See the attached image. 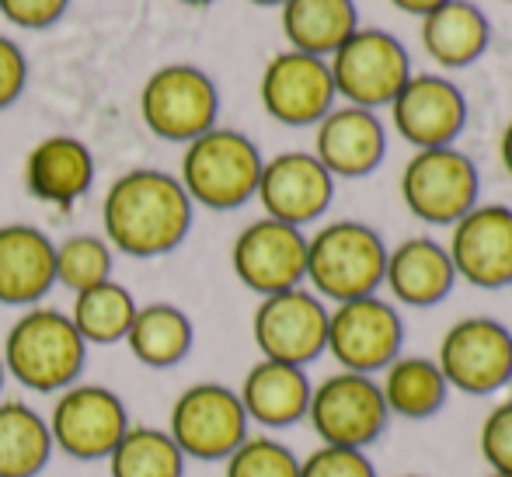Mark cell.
Returning <instances> with one entry per match:
<instances>
[{
  "label": "cell",
  "mask_w": 512,
  "mask_h": 477,
  "mask_svg": "<svg viewBox=\"0 0 512 477\" xmlns=\"http://www.w3.org/2000/svg\"><path fill=\"white\" fill-rule=\"evenodd\" d=\"M192 199L168 171L136 168L115 178L102 202L105 241L129 258L175 251L192 230Z\"/></svg>",
  "instance_id": "6da1fadb"
},
{
  "label": "cell",
  "mask_w": 512,
  "mask_h": 477,
  "mask_svg": "<svg viewBox=\"0 0 512 477\" xmlns=\"http://www.w3.org/2000/svg\"><path fill=\"white\" fill-rule=\"evenodd\" d=\"M0 363L7 377L32 394H60L81 380L88 342L77 335L70 314L56 307H28L7 328Z\"/></svg>",
  "instance_id": "7a4b0ae2"
},
{
  "label": "cell",
  "mask_w": 512,
  "mask_h": 477,
  "mask_svg": "<svg viewBox=\"0 0 512 477\" xmlns=\"http://www.w3.org/2000/svg\"><path fill=\"white\" fill-rule=\"evenodd\" d=\"M387 244L380 230L359 220L324 223L314 237H307V283L321 300L345 303L359 296H373L384 286Z\"/></svg>",
  "instance_id": "3957f363"
},
{
  "label": "cell",
  "mask_w": 512,
  "mask_h": 477,
  "mask_svg": "<svg viewBox=\"0 0 512 477\" xmlns=\"http://www.w3.org/2000/svg\"><path fill=\"white\" fill-rule=\"evenodd\" d=\"M262 164L265 157L251 136L213 126L209 133L185 143L178 182L192 199V206L227 213V209H241L244 202L255 199Z\"/></svg>",
  "instance_id": "277c9868"
},
{
  "label": "cell",
  "mask_w": 512,
  "mask_h": 477,
  "mask_svg": "<svg viewBox=\"0 0 512 477\" xmlns=\"http://www.w3.org/2000/svg\"><path fill=\"white\" fill-rule=\"evenodd\" d=\"M164 429L185 453V460H199V464H223L251 436V422L244 415L237 387H227L220 380L189 383L171 404Z\"/></svg>",
  "instance_id": "5b68a950"
},
{
  "label": "cell",
  "mask_w": 512,
  "mask_h": 477,
  "mask_svg": "<svg viewBox=\"0 0 512 477\" xmlns=\"http://www.w3.org/2000/svg\"><path fill=\"white\" fill-rule=\"evenodd\" d=\"M307 425L321 446L370 450L391 425V411H387L377 377L335 370L310 390Z\"/></svg>",
  "instance_id": "8992f818"
},
{
  "label": "cell",
  "mask_w": 512,
  "mask_h": 477,
  "mask_svg": "<svg viewBox=\"0 0 512 477\" xmlns=\"http://www.w3.org/2000/svg\"><path fill=\"white\" fill-rule=\"evenodd\" d=\"M338 370L380 377L405 352V317L380 293L335 303L328 310V345Z\"/></svg>",
  "instance_id": "52a82bcc"
},
{
  "label": "cell",
  "mask_w": 512,
  "mask_h": 477,
  "mask_svg": "<svg viewBox=\"0 0 512 477\" xmlns=\"http://www.w3.org/2000/svg\"><path fill=\"white\" fill-rule=\"evenodd\" d=\"M401 199L415 220L453 227L481 199L478 164L457 147L415 150L401 171Z\"/></svg>",
  "instance_id": "ba28073f"
},
{
  "label": "cell",
  "mask_w": 512,
  "mask_h": 477,
  "mask_svg": "<svg viewBox=\"0 0 512 477\" xmlns=\"http://www.w3.org/2000/svg\"><path fill=\"white\" fill-rule=\"evenodd\" d=\"M436 366L450 390L467 397H492L512 383V331L495 317H460L439 338Z\"/></svg>",
  "instance_id": "9c48e42d"
},
{
  "label": "cell",
  "mask_w": 512,
  "mask_h": 477,
  "mask_svg": "<svg viewBox=\"0 0 512 477\" xmlns=\"http://www.w3.org/2000/svg\"><path fill=\"white\" fill-rule=\"evenodd\" d=\"M49 436H53V450L63 453L70 460H108V453L115 450L129 422V411L122 404V397L105 383H70L67 390H60L46 415Z\"/></svg>",
  "instance_id": "30bf717a"
},
{
  "label": "cell",
  "mask_w": 512,
  "mask_h": 477,
  "mask_svg": "<svg viewBox=\"0 0 512 477\" xmlns=\"http://www.w3.org/2000/svg\"><path fill=\"white\" fill-rule=\"evenodd\" d=\"M335 95L356 108L391 105L394 95L408 84L411 56L398 35L384 28H356L328 60Z\"/></svg>",
  "instance_id": "8fae6325"
},
{
  "label": "cell",
  "mask_w": 512,
  "mask_h": 477,
  "mask_svg": "<svg viewBox=\"0 0 512 477\" xmlns=\"http://www.w3.org/2000/svg\"><path fill=\"white\" fill-rule=\"evenodd\" d=\"M140 115L154 136L168 143H192L209 133L220 115V91L199 67L171 63L150 74L140 91Z\"/></svg>",
  "instance_id": "7c38bea8"
},
{
  "label": "cell",
  "mask_w": 512,
  "mask_h": 477,
  "mask_svg": "<svg viewBox=\"0 0 512 477\" xmlns=\"http://www.w3.org/2000/svg\"><path fill=\"white\" fill-rule=\"evenodd\" d=\"M328 310V303L304 286L262 296L251 317L258 356L307 370L324 356V345H328Z\"/></svg>",
  "instance_id": "4fadbf2b"
},
{
  "label": "cell",
  "mask_w": 512,
  "mask_h": 477,
  "mask_svg": "<svg viewBox=\"0 0 512 477\" xmlns=\"http://www.w3.org/2000/svg\"><path fill=\"white\" fill-rule=\"evenodd\" d=\"M230 265L241 286L258 296L297 289L307 283V234L300 227L262 216L234 237Z\"/></svg>",
  "instance_id": "5bb4252c"
},
{
  "label": "cell",
  "mask_w": 512,
  "mask_h": 477,
  "mask_svg": "<svg viewBox=\"0 0 512 477\" xmlns=\"http://www.w3.org/2000/svg\"><path fill=\"white\" fill-rule=\"evenodd\" d=\"M450 230L446 251L457 279L478 289L512 286V206L478 202Z\"/></svg>",
  "instance_id": "9a60e30c"
},
{
  "label": "cell",
  "mask_w": 512,
  "mask_h": 477,
  "mask_svg": "<svg viewBox=\"0 0 512 477\" xmlns=\"http://www.w3.org/2000/svg\"><path fill=\"white\" fill-rule=\"evenodd\" d=\"M387 108L401 140H408L415 150L453 147L467 129L464 91L443 74H411Z\"/></svg>",
  "instance_id": "2e32d148"
},
{
  "label": "cell",
  "mask_w": 512,
  "mask_h": 477,
  "mask_svg": "<svg viewBox=\"0 0 512 477\" xmlns=\"http://www.w3.org/2000/svg\"><path fill=\"white\" fill-rule=\"evenodd\" d=\"M262 108L283 126H317L335 108V81L321 56L297 49L272 56L262 74Z\"/></svg>",
  "instance_id": "e0dca14e"
},
{
  "label": "cell",
  "mask_w": 512,
  "mask_h": 477,
  "mask_svg": "<svg viewBox=\"0 0 512 477\" xmlns=\"http://www.w3.org/2000/svg\"><path fill=\"white\" fill-rule=\"evenodd\" d=\"M258 202L265 216L304 230L317 216L328 213L335 199V178L307 150H286L262 164L258 178Z\"/></svg>",
  "instance_id": "ac0fdd59"
},
{
  "label": "cell",
  "mask_w": 512,
  "mask_h": 477,
  "mask_svg": "<svg viewBox=\"0 0 512 477\" xmlns=\"http://www.w3.org/2000/svg\"><path fill=\"white\" fill-rule=\"evenodd\" d=\"M314 157L331 178H366L387 157V126L377 112L356 105L331 108L314 133Z\"/></svg>",
  "instance_id": "d6986e66"
},
{
  "label": "cell",
  "mask_w": 512,
  "mask_h": 477,
  "mask_svg": "<svg viewBox=\"0 0 512 477\" xmlns=\"http://www.w3.org/2000/svg\"><path fill=\"white\" fill-rule=\"evenodd\" d=\"M314 380L307 377L304 366L276 363V359H258L244 373L237 397L244 404V415L251 425L265 432L290 429V425L307 422V404Z\"/></svg>",
  "instance_id": "ffe728a7"
},
{
  "label": "cell",
  "mask_w": 512,
  "mask_h": 477,
  "mask_svg": "<svg viewBox=\"0 0 512 477\" xmlns=\"http://www.w3.org/2000/svg\"><path fill=\"white\" fill-rule=\"evenodd\" d=\"M56 286V244L32 223L0 227V303L35 307Z\"/></svg>",
  "instance_id": "44dd1931"
},
{
  "label": "cell",
  "mask_w": 512,
  "mask_h": 477,
  "mask_svg": "<svg viewBox=\"0 0 512 477\" xmlns=\"http://www.w3.org/2000/svg\"><path fill=\"white\" fill-rule=\"evenodd\" d=\"M384 286L401 307H436L457 286V269H453L446 244L432 237H408L387 251Z\"/></svg>",
  "instance_id": "7402d4cb"
},
{
  "label": "cell",
  "mask_w": 512,
  "mask_h": 477,
  "mask_svg": "<svg viewBox=\"0 0 512 477\" xmlns=\"http://www.w3.org/2000/svg\"><path fill=\"white\" fill-rule=\"evenodd\" d=\"M95 182V157L77 136H46L25 161V185L39 202L74 206Z\"/></svg>",
  "instance_id": "603a6c76"
},
{
  "label": "cell",
  "mask_w": 512,
  "mask_h": 477,
  "mask_svg": "<svg viewBox=\"0 0 512 477\" xmlns=\"http://www.w3.org/2000/svg\"><path fill=\"white\" fill-rule=\"evenodd\" d=\"M422 46L439 67L464 70L492 46V21L471 0H446L422 18Z\"/></svg>",
  "instance_id": "cb8c5ba5"
},
{
  "label": "cell",
  "mask_w": 512,
  "mask_h": 477,
  "mask_svg": "<svg viewBox=\"0 0 512 477\" xmlns=\"http://www.w3.org/2000/svg\"><path fill=\"white\" fill-rule=\"evenodd\" d=\"M380 394L387 401L391 418H408V422H425L436 418L450 401V383L432 356H411L401 352L391 366L377 377Z\"/></svg>",
  "instance_id": "d4e9b609"
},
{
  "label": "cell",
  "mask_w": 512,
  "mask_h": 477,
  "mask_svg": "<svg viewBox=\"0 0 512 477\" xmlns=\"http://www.w3.org/2000/svg\"><path fill=\"white\" fill-rule=\"evenodd\" d=\"M122 345L133 352L136 363L150 366V370H171L182 359H189L192 345H196V328H192L189 314L175 303H147V307H136Z\"/></svg>",
  "instance_id": "484cf974"
},
{
  "label": "cell",
  "mask_w": 512,
  "mask_h": 477,
  "mask_svg": "<svg viewBox=\"0 0 512 477\" xmlns=\"http://www.w3.org/2000/svg\"><path fill=\"white\" fill-rule=\"evenodd\" d=\"M53 453L46 415L18 397H0V477H39Z\"/></svg>",
  "instance_id": "4316f807"
},
{
  "label": "cell",
  "mask_w": 512,
  "mask_h": 477,
  "mask_svg": "<svg viewBox=\"0 0 512 477\" xmlns=\"http://www.w3.org/2000/svg\"><path fill=\"white\" fill-rule=\"evenodd\" d=\"M356 28V0H286L283 4V32L297 53L328 60Z\"/></svg>",
  "instance_id": "83f0119b"
},
{
  "label": "cell",
  "mask_w": 512,
  "mask_h": 477,
  "mask_svg": "<svg viewBox=\"0 0 512 477\" xmlns=\"http://www.w3.org/2000/svg\"><path fill=\"white\" fill-rule=\"evenodd\" d=\"M108 477H185V453L161 425H129L108 453Z\"/></svg>",
  "instance_id": "f1b7e54d"
},
{
  "label": "cell",
  "mask_w": 512,
  "mask_h": 477,
  "mask_svg": "<svg viewBox=\"0 0 512 477\" xmlns=\"http://www.w3.org/2000/svg\"><path fill=\"white\" fill-rule=\"evenodd\" d=\"M136 317V300L122 283L108 279L84 293H74V307H70V321H74L77 335L91 345H115L126 342V331Z\"/></svg>",
  "instance_id": "f546056e"
},
{
  "label": "cell",
  "mask_w": 512,
  "mask_h": 477,
  "mask_svg": "<svg viewBox=\"0 0 512 477\" xmlns=\"http://www.w3.org/2000/svg\"><path fill=\"white\" fill-rule=\"evenodd\" d=\"M108 279H112V244L105 237L74 234L56 244V286L84 293Z\"/></svg>",
  "instance_id": "4dcf8cb0"
},
{
  "label": "cell",
  "mask_w": 512,
  "mask_h": 477,
  "mask_svg": "<svg viewBox=\"0 0 512 477\" xmlns=\"http://www.w3.org/2000/svg\"><path fill=\"white\" fill-rule=\"evenodd\" d=\"M223 477H300V457L272 432H251L223 460Z\"/></svg>",
  "instance_id": "1f68e13d"
},
{
  "label": "cell",
  "mask_w": 512,
  "mask_h": 477,
  "mask_svg": "<svg viewBox=\"0 0 512 477\" xmlns=\"http://www.w3.org/2000/svg\"><path fill=\"white\" fill-rule=\"evenodd\" d=\"M478 453L488 471L512 474V397H502L488 408L478 429Z\"/></svg>",
  "instance_id": "d6a6232c"
},
{
  "label": "cell",
  "mask_w": 512,
  "mask_h": 477,
  "mask_svg": "<svg viewBox=\"0 0 512 477\" xmlns=\"http://www.w3.org/2000/svg\"><path fill=\"white\" fill-rule=\"evenodd\" d=\"M300 477H380L370 450H345V446H321L300 457Z\"/></svg>",
  "instance_id": "836d02e7"
},
{
  "label": "cell",
  "mask_w": 512,
  "mask_h": 477,
  "mask_svg": "<svg viewBox=\"0 0 512 477\" xmlns=\"http://www.w3.org/2000/svg\"><path fill=\"white\" fill-rule=\"evenodd\" d=\"M67 11V0H0V14L18 28H46Z\"/></svg>",
  "instance_id": "e575fe53"
},
{
  "label": "cell",
  "mask_w": 512,
  "mask_h": 477,
  "mask_svg": "<svg viewBox=\"0 0 512 477\" xmlns=\"http://www.w3.org/2000/svg\"><path fill=\"white\" fill-rule=\"evenodd\" d=\"M28 84V60L11 39L0 35V108L14 105Z\"/></svg>",
  "instance_id": "d590c367"
},
{
  "label": "cell",
  "mask_w": 512,
  "mask_h": 477,
  "mask_svg": "<svg viewBox=\"0 0 512 477\" xmlns=\"http://www.w3.org/2000/svg\"><path fill=\"white\" fill-rule=\"evenodd\" d=\"M398 11H405V14H418V18H425L429 11H436V7H443L446 0H391Z\"/></svg>",
  "instance_id": "8d00e7d4"
},
{
  "label": "cell",
  "mask_w": 512,
  "mask_h": 477,
  "mask_svg": "<svg viewBox=\"0 0 512 477\" xmlns=\"http://www.w3.org/2000/svg\"><path fill=\"white\" fill-rule=\"evenodd\" d=\"M499 157H502V168L509 171V178H512V119H509V126L502 129V140H499Z\"/></svg>",
  "instance_id": "74e56055"
},
{
  "label": "cell",
  "mask_w": 512,
  "mask_h": 477,
  "mask_svg": "<svg viewBox=\"0 0 512 477\" xmlns=\"http://www.w3.org/2000/svg\"><path fill=\"white\" fill-rule=\"evenodd\" d=\"M251 4H262V7H272V4H286V0H251Z\"/></svg>",
  "instance_id": "f35d334b"
},
{
  "label": "cell",
  "mask_w": 512,
  "mask_h": 477,
  "mask_svg": "<svg viewBox=\"0 0 512 477\" xmlns=\"http://www.w3.org/2000/svg\"><path fill=\"white\" fill-rule=\"evenodd\" d=\"M4 383H7V373H4V363H0V397H4Z\"/></svg>",
  "instance_id": "ab89813d"
},
{
  "label": "cell",
  "mask_w": 512,
  "mask_h": 477,
  "mask_svg": "<svg viewBox=\"0 0 512 477\" xmlns=\"http://www.w3.org/2000/svg\"><path fill=\"white\" fill-rule=\"evenodd\" d=\"M182 4H192V7H203V4H213V0H182Z\"/></svg>",
  "instance_id": "60d3db41"
},
{
  "label": "cell",
  "mask_w": 512,
  "mask_h": 477,
  "mask_svg": "<svg viewBox=\"0 0 512 477\" xmlns=\"http://www.w3.org/2000/svg\"><path fill=\"white\" fill-rule=\"evenodd\" d=\"M488 477H512V474H495V471H488Z\"/></svg>",
  "instance_id": "b9f144b4"
},
{
  "label": "cell",
  "mask_w": 512,
  "mask_h": 477,
  "mask_svg": "<svg viewBox=\"0 0 512 477\" xmlns=\"http://www.w3.org/2000/svg\"><path fill=\"white\" fill-rule=\"evenodd\" d=\"M398 477H425V474H398Z\"/></svg>",
  "instance_id": "7bdbcfd3"
}]
</instances>
